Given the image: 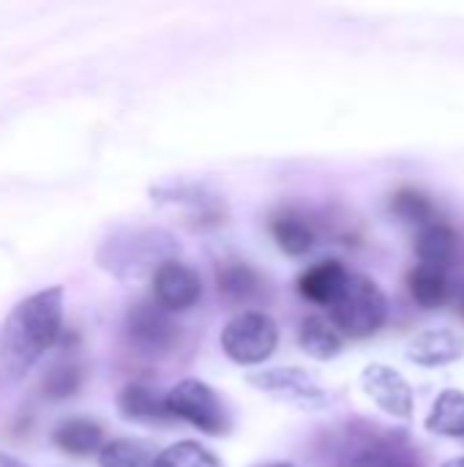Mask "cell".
<instances>
[{
  "label": "cell",
  "instance_id": "6da1fadb",
  "mask_svg": "<svg viewBox=\"0 0 464 467\" xmlns=\"http://www.w3.org/2000/svg\"><path fill=\"white\" fill-rule=\"evenodd\" d=\"M63 328V287L22 298L0 323V394L14 391Z\"/></svg>",
  "mask_w": 464,
  "mask_h": 467
},
{
  "label": "cell",
  "instance_id": "7a4b0ae2",
  "mask_svg": "<svg viewBox=\"0 0 464 467\" xmlns=\"http://www.w3.org/2000/svg\"><path fill=\"white\" fill-rule=\"evenodd\" d=\"M180 244L161 227H123L115 230L98 249L96 263L101 271L120 282L153 276L167 260H178Z\"/></svg>",
  "mask_w": 464,
  "mask_h": 467
},
{
  "label": "cell",
  "instance_id": "3957f363",
  "mask_svg": "<svg viewBox=\"0 0 464 467\" xmlns=\"http://www.w3.org/2000/svg\"><path fill=\"white\" fill-rule=\"evenodd\" d=\"M388 296L366 274H350L342 293L328 306L331 326L345 339H369L388 320Z\"/></svg>",
  "mask_w": 464,
  "mask_h": 467
},
{
  "label": "cell",
  "instance_id": "277c9868",
  "mask_svg": "<svg viewBox=\"0 0 464 467\" xmlns=\"http://www.w3.org/2000/svg\"><path fill=\"white\" fill-rule=\"evenodd\" d=\"M167 410L172 416V421H186L194 430L205 432V435H227L230 432V413L224 408V402L219 400V394L202 383V380H180L178 386H172L164 394Z\"/></svg>",
  "mask_w": 464,
  "mask_h": 467
},
{
  "label": "cell",
  "instance_id": "5b68a950",
  "mask_svg": "<svg viewBox=\"0 0 464 467\" xmlns=\"http://www.w3.org/2000/svg\"><path fill=\"white\" fill-rule=\"evenodd\" d=\"M279 326L265 312H241L222 328V350L241 367H257L273 356Z\"/></svg>",
  "mask_w": 464,
  "mask_h": 467
},
{
  "label": "cell",
  "instance_id": "8992f818",
  "mask_svg": "<svg viewBox=\"0 0 464 467\" xmlns=\"http://www.w3.org/2000/svg\"><path fill=\"white\" fill-rule=\"evenodd\" d=\"M249 386L268 394L276 402L298 408L304 413H317L331 405V394L304 369L298 367H271L260 372H249Z\"/></svg>",
  "mask_w": 464,
  "mask_h": 467
},
{
  "label": "cell",
  "instance_id": "52a82bcc",
  "mask_svg": "<svg viewBox=\"0 0 464 467\" xmlns=\"http://www.w3.org/2000/svg\"><path fill=\"white\" fill-rule=\"evenodd\" d=\"M126 337L142 353H167L180 339V326L172 312L150 301H137L126 312Z\"/></svg>",
  "mask_w": 464,
  "mask_h": 467
},
{
  "label": "cell",
  "instance_id": "ba28073f",
  "mask_svg": "<svg viewBox=\"0 0 464 467\" xmlns=\"http://www.w3.org/2000/svg\"><path fill=\"white\" fill-rule=\"evenodd\" d=\"M361 389L375 402L377 410H383L391 419L410 421L416 410V394L402 372H397L388 364H369L361 372Z\"/></svg>",
  "mask_w": 464,
  "mask_h": 467
},
{
  "label": "cell",
  "instance_id": "9c48e42d",
  "mask_svg": "<svg viewBox=\"0 0 464 467\" xmlns=\"http://www.w3.org/2000/svg\"><path fill=\"white\" fill-rule=\"evenodd\" d=\"M150 285H153V301L172 315L189 312L202 296L200 274L183 260H167L164 265H159L156 274L150 276Z\"/></svg>",
  "mask_w": 464,
  "mask_h": 467
},
{
  "label": "cell",
  "instance_id": "30bf717a",
  "mask_svg": "<svg viewBox=\"0 0 464 467\" xmlns=\"http://www.w3.org/2000/svg\"><path fill=\"white\" fill-rule=\"evenodd\" d=\"M407 361L424 369H440L462 361L464 337L454 328H427L407 342Z\"/></svg>",
  "mask_w": 464,
  "mask_h": 467
},
{
  "label": "cell",
  "instance_id": "8fae6325",
  "mask_svg": "<svg viewBox=\"0 0 464 467\" xmlns=\"http://www.w3.org/2000/svg\"><path fill=\"white\" fill-rule=\"evenodd\" d=\"M115 405H118V413L126 421H134V424H142V427H164V424L172 421L164 397L159 391H153L150 386H145V383L123 386Z\"/></svg>",
  "mask_w": 464,
  "mask_h": 467
},
{
  "label": "cell",
  "instance_id": "7c38bea8",
  "mask_svg": "<svg viewBox=\"0 0 464 467\" xmlns=\"http://www.w3.org/2000/svg\"><path fill=\"white\" fill-rule=\"evenodd\" d=\"M271 235L276 241V246L290 254V257H304L314 249L317 244V230L312 224V219L301 211H279L271 216Z\"/></svg>",
  "mask_w": 464,
  "mask_h": 467
},
{
  "label": "cell",
  "instance_id": "4fadbf2b",
  "mask_svg": "<svg viewBox=\"0 0 464 467\" xmlns=\"http://www.w3.org/2000/svg\"><path fill=\"white\" fill-rule=\"evenodd\" d=\"M413 249H416L418 265L449 274V268L454 265V254H457V233L446 222H429L418 230Z\"/></svg>",
  "mask_w": 464,
  "mask_h": 467
},
{
  "label": "cell",
  "instance_id": "5bb4252c",
  "mask_svg": "<svg viewBox=\"0 0 464 467\" xmlns=\"http://www.w3.org/2000/svg\"><path fill=\"white\" fill-rule=\"evenodd\" d=\"M347 276L350 271L339 260H323L298 276V293L317 306H331L334 298L342 293Z\"/></svg>",
  "mask_w": 464,
  "mask_h": 467
},
{
  "label": "cell",
  "instance_id": "9a60e30c",
  "mask_svg": "<svg viewBox=\"0 0 464 467\" xmlns=\"http://www.w3.org/2000/svg\"><path fill=\"white\" fill-rule=\"evenodd\" d=\"M52 441L68 457H90V454H98L101 451V446H104V430L93 419L74 416V419H66V421H60L55 427Z\"/></svg>",
  "mask_w": 464,
  "mask_h": 467
},
{
  "label": "cell",
  "instance_id": "2e32d148",
  "mask_svg": "<svg viewBox=\"0 0 464 467\" xmlns=\"http://www.w3.org/2000/svg\"><path fill=\"white\" fill-rule=\"evenodd\" d=\"M216 287L232 304H252L254 298L263 296L265 282H263V276L249 263H243V260H227L216 271Z\"/></svg>",
  "mask_w": 464,
  "mask_h": 467
},
{
  "label": "cell",
  "instance_id": "e0dca14e",
  "mask_svg": "<svg viewBox=\"0 0 464 467\" xmlns=\"http://www.w3.org/2000/svg\"><path fill=\"white\" fill-rule=\"evenodd\" d=\"M298 345L314 361H334L342 356L345 339L325 317L309 315V317H304V323L298 328Z\"/></svg>",
  "mask_w": 464,
  "mask_h": 467
},
{
  "label": "cell",
  "instance_id": "ac0fdd59",
  "mask_svg": "<svg viewBox=\"0 0 464 467\" xmlns=\"http://www.w3.org/2000/svg\"><path fill=\"white\" fill-rule=\"evenodd\" d=\"M427 430L440 438H462L464 441V391L446 389L438 394L427 416Z\"/></svg>",
  "mask_w": 464,
  "mask_h": 467
},
{
  "label": "cell",
  "instance_id": "d6986e66",
  "mask_svg": "<svg viewBox=\"0 0 464 467\" xmlns=\"http://www.w3.org/2000/svg\"><path fill=\"white\" fill-rule=\"evenodd\" d=\"M407 290L421 309H438L449 298V274L416 265L407 276Z\"/></svg>",
  "mask_w": 464,
  "mask_h": 467
},
{
  "label": "cell",
  "instance_id": "ffe728a7",
  "mask_svg": "<svg viewBox=\"0 0 464 467\" xmlns=\"http://www.w3.org/2000/svg\"><path fill=\"white\" fill-rule=\"evenodd\" d=\"M85 383V369L77 361H57L55 367L46 369L44 380H41V394L52 402L68 400L74 397Z\"/></svg>",
  "mask_w": 464,
  "mask_h": 467
},
{
  "label": "cell",
  "instance_id": "44dd1931",
  "mask_svg": "<svg viewBox=\"0 0 464 467\" xmlns=\"http://www.w3.org/2000/svg\"><path fill=\"white\" fill-rule=\"evenodd\" d=\"M98 467H156V454L145 443L115 438L101 446Z\"/></svg>",
  "mask_w": 464,
  "mask_h": 467
},
{
  "label": "cell",
  "instance_id": "7402d4cb",
  "mask_svg": "<svg viewBox=\"0 0 464 467\" xmlns=\"http://www.w3.org/2000/svg\"><path fill=\"white\" fill-rule=\"evenodd\" d=\"M350 467H418V457L399 443L377 441V443L364 446L350 460Z\"/></svg>",
  "mask_w": 464,
  "mask_h": 467
},
{
  "label": "cell",
  "instance_id": "603a6c76",
  "mask_svg": "<svg viewBox=\"0 0 464 467\" xmlns=\"http://www.w3.org/2000/svg\"><path fill=\"white\" fill-rule=\"evenodd\" d=\"M156 467H222L219 457L197 441H180L156 454Z\"/></svg>",
  "mask_w": 464,
  "mask_h": 467
},
{
  "label": "cell",
  "instance_id": "cb8c5ba5",
  "mask_svg": "<svg viewBox=\"0 0 464 467\" xmlns=\"http://www.w3.org/2000/svg\"><path fill=\"white\" fill-rule=\"evenodd\" d=\"M394 213L405 222H413V224H429L432 222V202L427 194L416 192V189H402L394 194V202H391Z\"/></svg>",
  "mask_w": 464,
  "mask_h": 467
},
{
  "label": "cell",
  "instance_id": "d4e9b609",
  "mask_svg": "<svg viewBox=\"0 0 464 467\" xmlns=\"http://www.w3.org/2000/svg\"><path fill=\"white\" fill-rule=\"evenodd\" d=\"M0 467H27L25 462H19L16 457H11V454H3L0 451Z\"/></svg>",
  "mask_w": 464,
  "mask_h": 467
},
{
  "label": "cell",
  "instance_id": "484cf974",
  "mask_svg": "<svg viewBox=\"0 0 464 467\" xmlns=\"http://www.w3.org/2000/svg\"><path fill=\"white\" fill-rule=\"evenodd\" d=\"M443 467H464V457H457V460H451V462H446Z\"/></svg>",
  "mask_w": 464,
  "mask_h": 467
},
{
  "label": "cell",
  "instance_id": "4316f807",
  "mask_svg": "<svg viewBox=\"0 0 464 467\" xmlns=\"http://www.w3.org/2000/svg\"><path fill=\"white\" fill-rule=\"evenodd\" d=\"M265 467H295V465H287V462H279V465H265Z\"/></svg>",
  "mask_w": 464,
  "mask_h": 467
},
{
  "label": "cell",
  "instance_id": "83f0119b",
  "mask_svg": "<svg viewBox=\"0 0 464 467\" xmlns=\"http://www.w3.org/2000/svg\"><path fill=\"white\" fill-rule=\"evenodd\" d=\"M462 315H464V301H462Z\"/></svg>",
  "mask_w": 464,
  "mask_h": 467
}]
</instances>
